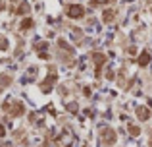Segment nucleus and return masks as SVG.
<instances>
[{
  "instance_id": "2",
  "label": "nucleus",
  "mask_w": 152,
  "mask_h": 147,
  "mask_svg": "<svg viewBox=\"0 0 152 147\" xmlns=\"http://www.w3.org/2000/svg\"><path fill=\"white\" fill-rule=\"evenodd\" d=\"M31 27H33V19H31V18H25L21 21V29H31Z\"/></svg>"
},
{
  "instance_id": "5",
  "label": "nucleus",
  "mask_w": 152,
  "mask_h": 147,
  "mask_svg": "<svg viewBox=\"0 0 152 147\" xmlns=\"http://www.w3.org/2000/svg\"><path fill=\"white\" fill-rule=\"evenodd\" d=\"M139 118H142V120H145V118H148V114H146V109H139Z\"/></svg>"
},
{
  "instance_id": "1",
  "label": "nucleus",
  "mask_w": 152,
  "mask_h": 147,
  "mask_svg": "<svg viewBox=\"0 0 152 147\" xmlns=\"http://www.w3.org/2000/svg\"><path fill=\"white\" fill-rule=\"evenodd\" d=\"M83 14H85V8L83 6H77V4H75V6L67 8V16H69V18H81Z\"/></svg>"
},
{
  "instance_id": "4",
  "label": "nucleus",
  "mask_w": 152,
  "mask_h": 147,
  "mask_svg": "<svg viewBox=\"0 0 152 147\" xmlns=\"http://www.w3.org/2000/svg\"><path fill=\"white\" fill-rule=\"evenodd\" d=\"M148 60H150L148 52H145V54H142V56H141V60H139V62H141V66H145V64H148Z\"/></svg>"
},
{
  "instance_id": "3",
  "label": "nucleus",
  "mask_w": 152,
  "mask_h": 147,
  "mask_svg": "<svg viewBox=\"0 0 152 147\" xmlns=\"http://www.w3.org/2000/svg\"><path fill=\"white\" fill-rule=\"evenodd\" d=\"M19 14H27V12H29V4L27 2H21V6H19Z\"/></svg>"
},
{
  "instance_id": "8",
  "label": "nucleus",
  "mask_w": 152,
  "mask_h": 147,
  "mask_svg": "<svg viewBox=\"0 0 152 147\" xmlns=\"http://www.w3.org/2000/svg\"><path fill=\"white\" fill-rule=\"evenodd\" d=\"M0 49H6V41L4 39H0Z\"/></svg>"
},
{
  "instance_id": "7",
  "label": "nucleus",
  "mask_w": 152,
  "mask_h": 147,
  "mask_svg": "<svg viewBox=\"0 0 152 147\" xmlns=\"http://www.w3.org/2000/svg\"><path fill=\"white\" fill-rule=\"evenodd\" d=\"M4 134H6V128H4V126L0 124V137H4Z\"/></svg>"
},
{
  "instance_id": "9",
  "label": "nucleus",
  "mask_w": 152,
  "mask_h": 147,
  "mask_svg": "<svg viewBox=\"0 0 152 147\" xmlns=\"http://www.w3.org/2000/svg\"><path fill=\"white\" fill-rule=\"evenodd\" d=\"M104 2H108V0H93V4H104Z\"/></svg>"
},
{
  "instance_id": "6",
  "label": "nucleus",
  "mask_w": 152,
  "mask_h": 147,
  "mask_svg": "<svg viewBox=\"0 0 152 147\" xmlns=\"http://www.w3.org/2000/svg\"><path fill=\"white\" fill-rule=\"evenodd\" d=\"M94 60H96V64L100 66L102 62H104V56H102V54H94Z\"/></svg>"
}]
</instances>
